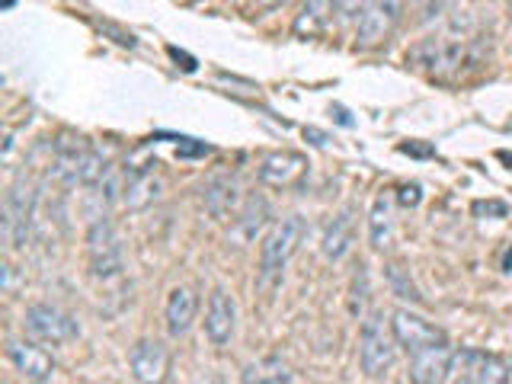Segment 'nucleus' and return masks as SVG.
Returning a JSON list of instances; mask_svg holds the SVG:
<instances>
[{
	"label": "nucleus",
	"mask_w": 512,
	"mask_h": 384,
	"mask_svg": "<svg viewBox=\"0 0 512 384\" xmlns=\"http://www.w3.org/2000/svg\"><path fill=\"white\" fill-rule=\"evenodd\" d=\"M269 218H272V205L263 196H250L244 205H240V212L234 215V228H231L234 244H240V247L253 244V240L263 234Z\"/></svg>",
	"instance_id": "nucleus-15"
},
{
	"label": "nucleus",
	"mask_w": 512,
	"mask_h": 384,
	"mask_svg": "<svg viewBox=\"0 0 512 384\" xmlns=\"http://www.w3.org/2000/svg\"><path fill=\"white\" fill-rule=\"evenodd\" d=\"M234 327H237V301L224 288H215L208 295V308H205V336L215 346H224L231 343Z\"/></svg>",
	"instance_id": "nucleus-10"
},
{
	"label": "nucleus",
	"mask_w": 512,
	"mask_h": 384,
	"mask_svg": "<svg viewBox=\"0 0 512 384\" xmlns=\"http://www.w3.org/2000/svg\"><path fill=\"white\" fill-rule=\"evenodd\" d=\"M455 362H458V352L448 340L429 346L423 352H413L410 365H407L410 384H445V378H448V372H452Z\"/></svg>",
	"instance_id": "nucleus-7"
},
{
	"label": "nucleus",
	"mask_w": 512,
	"mask_h": 384,
	"mask_svg": "<svg viewBox=\"0 0 512 384\" xmlns=\"http://www.w3.org/2000/svg\"><path fill=\"white\" fill-rule=\"evenodd\" d=\"M391 330L397 336V346H404L407 356H413V352H423L429 346H436V343H445L448 336L442 327L436 324H429V320H423L420 314H413V311H394L391 314Z\"/></svg>",
	"instance_id": "nucleus-6"
},
{
	"label": "nucleus",
	"mask_w": 512,
	"mask_h": 384,
	"mask_svg": "<svg viewBox=\"0 0 512 384\" xmlns=\"http://www.w3.org/2000/svg\"><path fill=\"white\" fill-rule=\"evenodd\" d=\"M202 202H205V212L212 215L215 221H228L231 215L240 212V183L228 173H218L212 180L205 183V192H202Z\"/></svg>",
	"instance_id": "nucleus-12"
},
{
	"label": "nucleus",
	"mask_w": 512,
	"mask_h": 384,
	"mask_svg": "<svg viewBox=\"0 0 512 384\" xmlns=\"http://www.w3.org/2000/svg\"><path fill=\"white\" fill-rule=\"evenodd\" d=\"M368 237H372L375 250H388L391 237H394V218H391V199L378 196L372 205V215H368Z\"/></svg>",
	"instance_id": "nucleus-18"
},
{
	"label": "nucleus",
	"mask_w": 512,
	"mask_h": 384,
	"mask_svg": "<svg viewBox=\"0 0 512 384\" xmlns=\"http://www.w3.org/2000/svg\"><path fill=\"white\" fill-rule=\"evenodd\" d=\"M365 301H368V272H365V266H359L356 282H352V298H349L352 314L362 317L365 314Z\"/></svg>",
	"instance_id": "nucleus-21"
},
{
	"label": "nucleus",
	"mask_w": 512,
	"mask_h": 384,
	"mask_svg": "<svg viewBox=\"0 0 512 384\" xmlns=\"http://www.w3.org/2000/svg\"><path fill=\"white\" fill-rule=\"evenodd\" d=\"M304 138H314L317 148H324V144H327V135H324V132H317V128H304Z\"/></svg>",
	"instance_id": "nucleus-27"
},
{
	"label": "nucleus",
	"mask_w": 512,
	"mask_h": 384,
	"mask_svg": "<svg viewBox=\"0 0 512 384\" xmlns=\"http://www.w3.org/2000/svg\"><path fill=\"white\" fill-rule=\"evenodd\" d=\"M397 202L404 205V208H416L423 202V189H420V183H407V186H400L397 189Z\"/></svg>",
	"instance_id": "nucleus-24"
},
{
	"label": "nucleus",
	"mask_w": 512,
	"mask_h": 384,
	"mask_svg": "<svg viewBox=\"0 0 512 384\" xmlns=\"http://www.w3.org/2000/svg\"><path fill=\"white\" fill-rule=\"evenodd\" d=\"M23 327L32 340L52 343V346L71 343L80 336L77 320L71 314H64L61 308H52V304H29L26 314H23Z\"/></svg>",
	"instance_id": "nucleus-3"
},
{
	"label": "nucleus",
	"mask_w": 512,
	"mask_h": 384,
	"mask_svg": "<svg viewBox=\"0 0 512 384\" xmlns=\"http://www.w3.org/2000/svg\"><path fill=\"white\" fill-rule=\"evenodd\" d=\"M404 151L407 154H432L429 148H416V144H404Z\"/></svg>",
	"instance_id": "nucleus-29"
},
{
	"label": "nucleus",
	"mask_w": 512,
	"mask_h": 384,
	"mask_svg": "<svg viewBox=\"0 0 512 384\" xmlns=\"http://www.w3.org/2000/svg\"><path fill=\"white\" fill-rule=\"evenodd\" d=\"M208 151H212V148H208V144H180V148H176V154H180V157H205Z\"/></svg>",
	"instance_id": "nucleus-26"
},
{
	"label": "nucleus",
	"mask_w": 512,
	"mask_h": 384,
	"mask_svg": "<svg viewBox=\"0 0 512 384\" xmlns=\"http://www.w3.org/2000/svg\"><path fill=\"white\" fill-rule=\"evenodd\" d=\"M474 215H477V218H506V215H509V205L500 202V199L474 202Z\"/></svg>",
	"instance_id": "nucleus-23"
},
{
	"label": "nucleus",
	"mask_w": 512,
	"mask_h": 384,
	"mask_svg": "<svg viewBox=\"0 0 512 384\" xmlns=\"http://www.w3.org/2000/svg\"><path fill=\"white\" fill-rule=\"evenodd\" d=\"M365 0H333V13H340L343 20H352V16H362Z\"/></svg>",
	"instance_id": "nucleus-25"
},
{
	"label": "nucleus",
	"mask_w": 512,
	"mask_h": 384,
	"mask_svg": "<svg viewBox=\"0 0 512 384\" xmlns=\"http://www.w3.org/2000/svg\"><path fill=\"white\" fill-rule=\"evenodd\" d=\"M352 244H356V218H352V212H340L324 234V256L336 263L352 250Z\"/></svg>",
	"instance_id": "nucleus-17"
},
{
	"label": "nucleus",
	"mask_w": 512,
	"mask_h": 384,
	"mask_svg": "<svg viewBox=\"0 0 512 384\" xmlns=\"http://www.w3.org/2000/svg\"><path fill=\"white\" fill-rule=\"evenodd\" d=\"M132 375L138 384H167L170 378V349L160 340H138L132 346Z\"/></svg>",
	"instance_id": "nucleus-9"
},
{
	"label": "nucleus",
	"mask_w": 512,
	"mask_h": 384,
	"mask_svg": "<svg viewBox=\"0 0 512 384\" xmlns=\"http://www.w3.org/2000/svg\"><path fill=\"white\" fill-rule=\"evenodd\" d=\"M304 240V221L298 215H288L282 218L276 228H272L263 240L260 247V272L269 279V276H279L285 269V263L292 260L295 250L301 247Z\"/></svg>",
	"instance_id": "nucleus-2"
},
{
	"label": "nucleus",
	"mask_w": 512,
	"mask_h": 384,
	"mask_svg": "<svg viewBox=\"0 0 512 384\" xmlns=\"http://www.w3.org/2000/svg\"><path fill=\"white\" fill-rule=\"evenodd\" d=\"M160 192H164V180L154 173V170H138L125 180V192H122V202L128 212H144L148 205H154L160 199Z\"/></svg>",
	"instance_id": "nucleus-16"
},
{
	"label": "nucleus",
	"mask_w": 512,
	"mask_h": 384,
	"mask_svg": "<svg viewBox=\"0 0 512 384\" xmlns=\"http://www.w3.org/2000/svg\"><path fill=\"white\" fill-rule=\"evenodd\" d=\"M400 10H404V0H365L356 26L359 48H375L388 39L400 20Z\"/></svg>",
	"instance_id": "nucleus-5"
},
{
	"label": "nucleus",
	"mask_w": 512,
	"mask_h": 384,
	"mask_svg": "<svg viewBox=\"0 0 512 384\" xmlns=\"http://www.w3.org/2000/svg\"><path fill=\"white\" fill-rule=\"evenodd\" d=\"M304 170H308V157L304 154L276 151L260 164V183L272 186V189H285V186H292Z\"/></svg>",
	"instance_id": "nucleus-13"
},
{
	"label": "nucleus",
	"mask_w": 512,
	"mask_h": 384,
	"mask_svg": "<svg viewBox=\"0 0 512 384\" xmlns=\"http://www.w3.org/2000/svg\"><path fill=\"white\" fill-rule=\"evenodd\" d=\"M87 244H90V266H93V276H96V279H116L119 272H122V266H125V256H122V244H119L116 228H112L109 215L90 221Z\"/></svg>",
	"instance_id": "nucleus-4"
},
{
	"label": "nucleus",
	"mask_w": 512,
	"mask_h": 384,
	"mask_svg": "<svg viewBox=\"0 0 512 384\" xmlns=\"http://www.w3.org/2000/svg\"><path fill=\"white\" fill-rule=\"evenodd\" d=\"M7 359L13 362V368L20 372L26 381H48L55 375V359L52 352H45L36 343H26V340H10L7 343Z\"/></svg>",
	"instance_id": "nucleus-11"
},
{
	"label": "nucleus",
	"mask_w": 512,
	"mask_h": 384,
	"mask_svg": "<svg viewBox=\"0 0 512 384\" xmlns=\"http://www.w3.org/2000/svg\"><path fill=\"white\" fill-rule=\"evenodd\" d=\"M330 13H333V0H308L295 20V32L298 36H317L327 26Z\"/></svg>",
	"instance_id": "nucleus-20"
},
{
	"label": "nucleus",
	"mask_w": 512,
	"mask_h": 384,
	"mask_svg": "<svg viewBox=\"0 0 512 384\" xmlns=\"http://www.w3.org/2000/svg\"><path fill=\"white\" fill-rule=\"evenodd\" d=\"M32 212H36V192H32L26 183H16L7 192V202H4V234L10 240V247H16V250L26 247Z\"/></svg>",
	"instance_id": "nucleus-8"
},
{
	"label": "nucleus",
	"mask_w": 512,
	"mask_h": 384,
	"mask_svg": "<svg viewBox=\"0 0 512 384\" xmlns=\"http://www.w3.org/2000/svg\"><path fill=\"white\" fill-rule=\"evenodd\" d=\"M388 282H391V292H394V295L420 301V295H416L413 282H410V279L404 276V269H400V266H388Z\"/></svg>",
	"instance_id": "nucleus-22"
},
{
	"label": "nucleus",
	"mask_w": 512,
	"mask_h": 384,
	"mask_svg": "<svg viewBox=\"0 0 512 384\" xmlns=\"http://www.w3.org/2000/svg\"><path fill=\"white\" fill-rule=\"evenodd\" d=\"M394 343H397V336L391 330V320H384V314L375 311L362 320L359 362L368 378H381L394 365Z\"/></svg>",
	"instance_id": "nucleus-1"
},
{
	"label": "nucleus",
	"mask_w": 512,
	"mask_h": 384,
	"mask_svg": "<svg viewBox=\"0 0 512 384\" xmlns=\"http://www.w3.org/2000/svg\"><path fill=\"white\" fill-rule=\"evenodd\" d=\"M196 314H199V295L196 288L189 285H176L170 298H167V333L173 336V340H180V336L189 333V327L196 324Z\"/></svg>",
	"instance_id": "nucleus-14"
},
{
	"label": "nucleus",
	"mask_w": 512,
	"mask_h": 384,
	"mask_svg": "<svg viewBox=\"0 0 512 384\" xmlns=\"http://www.w3.org/2000/svg\"><path fill=\"white\" fill-rule=\"evenodd\" d=\"M503 272H512V247H509L506 256H503Z\"/></svg>",
	"instance_id": "nucleus-30"
},
{
	"label": "nucleus",
	"mask_w": 512,
	"mask_h": 384,
	"mask_svg": "<svg viewBox=\"0 0 512 384\" xmlns=\"http://www.w3.org/2000/svg\"><path fill=\"white\" fill-rule=\"evenodd\" d=\"M279 4H285V0H256V7H263V10H269V7H279Z\"/></svg>",
	"instance_id": "nucleus-28"
},
{
	"label": "nucleus",
	"mask_w": 512,
	"mask_h": 384,
	"mask_svg": "<svg viewBox=\"0 0 512 384\" xmlns=\"http://www.w3.org/2000/svg\"><path fill=\"white\" fill-rule=\"evenodd\" d=\"M240 378H244V384H285L292 381V372H288V365L279 356H266L260 362L244 365Z\"/></svg>",
	"instance_id": "nucleus-19"
}]
</instances>
